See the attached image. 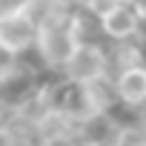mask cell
I'll return each instance as SVG.
<instances>
[{
  "mask_svg": "<svg viewBox=\"0 0 146 146\" xmlns=\"http://www.w3.org/2000/svg\"><path fill=\"white\" fill-rule=\"evenodd\" d=\"M78 43L80 40H78L75 29L69 26V20L49 23V26H40L35 49H32V57H35V63H37L40 72L60 78L63 66L69 63V57H72V52L78 49Z\"/></svg>",
  "mask_w": 146,
  "mask_h": 146,
  "instance_id": "6da1fadb",
  "label": "cell"
},
{
  "mask_svg": "<svg viewBox=\"0 0 146 146\" xmlns=\"http://www.w3.org/2000/svg\"><path fill=\"white\" fill-rule=\"evenodd\" d=\"M103 75H109V49H106V40H80L78 49L72 52L69 63L63 66L60 80L83 86V83L98 80Z\"/></svg>",
  "mask_w": 146,
  "mask_h": 146,
  "instance_id": "7a4b0ae2",
  "label": "cell"
},
{
  "mask_svg": "<svg viewBox=\"0 0 146 146\" xmlns=\"http://www.w3.org/2000/svg\"><path fill=\"white\" fill-rule=\"evenodd\" d=\"M40 26L17 6L6 15H0V46L15 57H29L35 49Z\"/></svg>",
  "mask_w": 146,
  "mask_h": 146,
  "instance_id": "3957f363",
  "label": "cell"
},
{
  "mask_svg": "<svg viewBox=\"0 0 146 146\" xmlns=\"http://www.w3.org/2000/svg\"><path fill=\"white\" fill-rule=\"evenodd\" d=\"M98 23H100V37L106 43H123V40L146 37V26L129 3L109 6L103 15H98Z\"/></svg>",
  "mask_w": 146,
  "mask_h": 146,
  "instance_id": "277c9868",
  "label": "cell"
},
{
  "mask_svg": "<svg viewBox=\"0 0 146 146\" xmlns=\"http://www.w3.org/2000/svg\"><path fill=\"white\" fill-rule=\"evenodd\" d=\"M120 126L117 112H89L78 120V140L83 146H112Z\"/></svg>",
  "mask_w": 146,
  "mask_h": 146,
  "instance_id": "5b68a950",
  "label": "cell"
},
{
  "mask_svg": "<svg viewBox=\"0 0 146 146\" xmlns=\"http://www.w3.org/2000/svg\"><path fill=\"white\" fill-rule=\"evenodd\" d=\"M115 80V92H117V103L120 112H137L146 103V63L140 66H129L117 75H112Z\"/></svg>",
  "mask_w": 146,
  "mask_h": 146,
  "instance_id": "8992f818",
  "label": "cell"
},
{
  "mask_svg": "<svg viewBox=\"0 0 146 146\" xmlns=\"http://www.w3.org/2000/svg\"><path fill=\"white\" fill-rule=\"evenodd\" d=\"M80 98H83L86 115H89V112H120L112 75H103V78H98V80L83 83V86H80Z\"/></svg>",
  "mask_w": 146,
  "mask_h": 146,
  "instance_id": "52a82bcc",
  "label": "cell"
},
{
  "mask_svg": "<svg viewBox=\"0 0 146 146\" xmlns=\"http://www.w3.org/2000/svg\"><path fill=\"white\" fill-rule=\"evenodd\" d=\"M20 9L37 26H49V23L69 20V15L75 12L78 6H72L69 0H20Z\"/></svg>",
  "mask_w": 146,
  "mask_h": 146,
  "instance_id": "ba28073f",
  "label": "cell"
},
{
  "mask_svg": "<svg viewBox=\"0 0 146 146\" xmlns=\"http://www.w3.org/2000/svg\"><path fill=\"white\" fill-rule=\"evenodd\" d=\"M109 49V75L146 63V37L140 40H123V43H106Z\"/></svg>",
  "mask_w": 146,
  "mask_h": 146,
  "instance_id": "9c48e42d",
  "label": "cell"
},
{
  "mask_svg": "<svg viewBox=\"0 0 146 146\" xmlns=\"http://www.w3.org/2000/svg\"><path fill=\"white\" fill-rule=\"evenodd\" d=\"M20 63V57H15V54H9L3 46H0V80H6L12 72H15V66Z\"/></svg>",
  "mask_w": 146,
  "mask_h": 146,
  "instance_id": "30bf717a",
  "label": "cell"
},
{
  "mask_svg": "<svg viewBox=\"0 0 146 146\" xmlns=\"http://www.w3.org/2000/svg\"><path fill=\"white\" fill-rule=\"evenodd\" d=\"M120 3H129V6H132V0H86L83 6H86L89 12H95V15H103L109 6H120Z\"/></svg>",
  "mask_w": 146,
  "mask_h": 146,
  "instance_id": "8fae6325",
  "label": "cell"
},
{
  "mask_svg": "<svg viewBox=\"0 0 146 146\" xmlns=\"http://www.w3.org/2000/svg\"><path fill=\"white\" fill-rule=\"evenodd\" d=\"M132 9L137 12V17H140L143 26H146V0H132Z\"/></svg>",
  "mask_w": 146,
  "mask_h": 146,
  "instance_id": "7c38bea8",
  "label": "cell"
},
{
  "mask_svg": "<svg viewBox=\"0 0 146 146\" xmlns=\"http://www.w3.org/2000/svg\"><path fill=\"white\" fill-rule=\"evenodd\" d=\"M17 6H20V0H0V15H6V12H12Z\"/></svg>",
  "mask_w": 146,
  "mask_h": 146,
  "instance_id": "4fadbf2b",
  "label": "cell"
},
{
  "mask_svg": "<svg viewBox=\"0 0 146 146\" xmlns=\"http://www.w3.org/2000/svg\"><path fill=\"white\" fill-rule=\"evenodd\" d=\"M0 89H3V80H0Z\"/></svg>",
  "mask_w": 146,
  "mask_h": 146,
  "instance_id": "5bb4252c",
  "label": "cell"
}]
</instances>
